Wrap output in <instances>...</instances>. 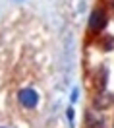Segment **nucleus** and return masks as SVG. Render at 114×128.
I'll list each match as a JSON object with an SVG mask.
<instances>
[{"label":"nucleus","instance_id":"f257e3e1","mask_svg":"<svg viewBox=\"0 0 114 128\" xmlns=\"http://www.w3.org/2000/svg\"><path fill=\"white\" fill-rule=\"evenodd\" d=\"M17 99H19V103L23 105L25 109H33L35 105L39 103V95H37V91L31 88H25L19 91V95H17Z\"/></svg>","mask_w":114,"mask_h":128},{"label":"nucleus","instance_id":"f03ea898","mask_svg":"<svg viewBox=\"0 0 114 128\" xmlns=\"http://www.w3.org/2000/svg\"><path fill=\"white\" fill-rule=\"evenodd\" d=\"M106 25V14L103 10H93L89 16V29L91 31H103Z\"/></svg>","mask_w":114,"mask_h":128},{"label":"nucleus","instance_id":"7ed1b4c3","mask_svg":"<svg viewBox=\"0 0 114 128\" xmlns=\"http://www.w3.org/2000/svg\"><path fill=\"white\" fill-rule=\"evenodd\" d=\"M85 122H89L87 128H105V122L95 120V118H93V114H85Z\"/></svg>","mask_w":114,"mask_h":128},{"label":"nucleus","instance_id":"20e7f679","mask_svg":"<svg viewBox=\"0 0 114 128\" xmlns=\"http://www.w3.org/2000/svg\"><path fill=\"white\" fill-rule=\"evenodd\" d=\"M112 10H114V0H112Z\"/></svg>","mask_w":114,"mask_h":128}]
</instances>
